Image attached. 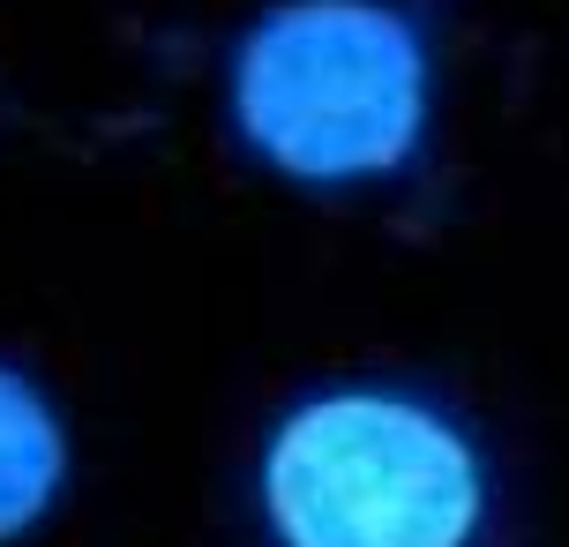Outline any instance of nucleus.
<instances>
[{"instance_id":"f257e3e1","label":"nucleus","mask_w":569,"mask_h":547,"mask_svg":"<svg viewBox=\"0 0 569 547\" xmlns=\"http://www.w3.org/2000/svg\"><path fill=\"white\" fill-rule=\"evenodd\" d=\"M226 113L292 188H375L427 143V30L398 0H278L226 60Z\"/></svg>"},{"instance_id":"f03ea898","label":"nucleus","mask_w":569,"mask_h":547,"mask_svg":"<svg viewBox=\"0 0 569 547\" xmlns=\"http://www.w3.org/2000/svg\"><path fill=\"white\" fill-rule=\"evenodd\" d=\"M262 525L278 547H472L487 458L412 390H315L262 442Z\"/></svg>"},{"instance_id":"7ed1b4c3","label":"nucleus","mask_w":569,"mask_h":547,"mask_svg":"<svg viewBox=\"0 0 569 547\" xmlns=\"http://www.w3.org/2000/svg\"><path fill=\"white\" fill-rule=\"evenodd\" d=\"M68 488V420L16 360H0V547L38 533Z\"/></svg>"}]
</instances>
